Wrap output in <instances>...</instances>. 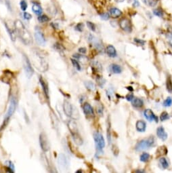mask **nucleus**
I'll list each match as a JSON object with an SVG mask.
<instances>
[{"label": "nucleus", "mask_w": 172, "mask_h": 173, "mask_svg": "<svg viewBox=\"0 0 172 173\" xmlns=\"http://www.w3.org/2000/svg\"><path fill=\"white\" fill-rule=\"evenodd\" d=\"M14 24L16 31L18 33L19 37L23 41V42H25L26 44H29L30 43H31L32 39H31V35L29 34L28 31L25 28L23 22H21V20H17L15 21Z\"/></svg>", "instance_id": "nucleus-1"}, {"label": "nucleus", "mask_w": 172, "mask_h": 173, "mask_svg": "<svg viewBox=\"0 0 172 173\" xmlns=\"http://www.w3.org/2000/svg\"><path fill=\"white\" fill-rule=\"evenodd\" d=\"M155 142L154 138L153 136H150L148 138L143 139V140H140L137 142L135 147V150L137 151H144L145 149L151 147L154 145Z\"/></svg>", "instance_id": "nucleus-2"}, {"label": "nucleus", "mask_w": 172, "mask_h": 173, "mask_svg": "<svg viewBox=\"0 0 172 173\" xmlns=\"http://www.w3.org/2000/svg\"><path fill=\"white\" fill-rule=\"evenodd\" d=\"M16 102L14 98H12L10 100V106H9L8 110L7 111L6 116H5L4 120V124H3L2 128H4L5 126H6V124H8L9 120L10 119V118L12 116L16 109Z\"/></svg>", "instance_id": "nucleus-3"}, {"label": "nucleus", "mask_w": 172, "mask_h": 173, "mask_svg": "<svg viewBox=\"0 0 172 173\" xmlns=\"http://www.w3.org/2000/svg\"><path fill=\"white\" fill-rule=\"evenodd\" d=\"M94 138L97 151L98 152H101L105 146V138L103 137L102 134L98 132H94Z\"/></svg>", "instance_id": "nucleus-4"}, {"label": "nucleus", "mask_w": 172, "mask_h": 173, "mask_svg": "<svg viewBox=\"0 0 172 173\" xmlns=\"http://www.w3.org/2000/svg\"><path fill=\"white\" fill-rule=\"evenodd\" d=\"M23 65H24V69H25L26 75H27V77L29 78H30L33 74V69L32 68L30 61H29L28 58L25 56V55L23 56Z\"/></svg>", "instance_id": "nucleus-5"}, {"label": "nucleus", "mask_w": 172, "mask_h": 173, "mask_svg": "<svg viewBox=\"0 0 172 173\" xmlns=\"http://www.w3.org/2000/svg\"><path fill=\"white\" fill-rule=\"evenodd\" d=\"M120 28L125 32H131V21L127 18H123L119 21Z\"/></svg>", "instance_id": "nucleus-6"}, {"label": "nucleus", "mask_w": 172, "mask_h": 173, "mask_svg": "<svg viewBox=\"0 0 172 173\" xmlns=\"http://www.w3.org/2000/svg\"><path fill=\"white\" fill-rule=\"evenodd\" d=\"M58 166L62 169H67L69 166V161L65 155L60 153L58 158Z\"/></svg>", "instance_id": "nucleus-7"}, {"label": "nucleus", "mask_w": 172, "mask_h": 173, "mask_svg": "<svg viewBox=\"0 0 172 173\" xmlns=\"http://www.w3.org/2000/svg\"><path fill=\"white\" fill-rule=\"evenodd\" d=\"M39 143L43 151H47L49 149V143L45 133H41L39 136Z\"/></svg>", "instance_id": "nucleus-8"}, {"label": "nucleus", "mask_w": 172, "mask_h": 173, "mask_svg": "<svg viewBox=\"0 0 172 173\" xmlns=\"http://www.w3.org/2000/svg\"><path fill=\"white\" fill-rule=\"evenodd\" d=\"M6 26L7 30L8 31L10 36L12 40L14 41L16 39V28H15V24L12 25V21L6 22Z\"/></svg>", "instance_id": "nucleus-9"}, {"label": "nucleus", "mask_w": 172, "mask_h": 173, "mask_svg": "<svg viewBox=\"0 0 172 173\" xmlns=\"http://www.w3.org/2000/svg\"><path fill=\"white\" fill-rule=\"evenodd\" d=\"M73 106H72V105L69 102L67 101V100H64V101L63 104V110L64 113L68 117H71L72 113H73V111L74 110Z\"/></svg>", "instance_id": "nucleus-10"}, {"label": "nucleus", "mask_w": 172, "mask_h": 173, "mask_svg": "<svg viewBox=\"0 0 172 173\" xmlns=\"http://www.w3.org/2000/svg\"><path fill=\"white\" fill-rule=\"evenodd\" d=\"M144 117L146 118V120H148L149 122H152V120H154L156 122H158V118L154 115L153 111L151 109H147L144 111Z\"/></svg>", "instance_id": "nucleus-11"}, {"label": "nucleus", "mask_w": 172, "mask_h": 173, "mask_svg": "<svg viewBox=\"0 0 172 173\" xmlns=\"http://www.w3.org/2000/svg\"><path fill=\"white\" fill-rule=\"evenodd\" d=\"M157 135L162 140H165L167 138V134L165 131V129L163 126H160L157 129Z\"/></svg>", "instance_id": "nucleus-12"}, {"label": "nucleus", "mask_w": 172, "mask_h": 173, "mask_svg": "<svg viewBox=\"0 0 172 173\" xmlns=\"http://www.w3.org/2000/svg\"><path fill=\"white\" fill-rule=\"evenodd\" d=\"M109 15L113 18H117L122 15V12L117 8H111L109 11Z\"/></svg>", "instance_id": "nucleus-13"}, {"label": "nucleus", "mask_w": 172, "mask_h": 173, "mask_svg": "<svg viewBox=\"0 0 172 173\" xmlns=\"http://www.w3.org/2000/svg\"><path fill=\"white\" fill-rule=\"evenodd\" d=\"M83 112L85 116H94V115L92 107L88 103L84 104L83 107Z\"/></svg>", "instance_id": "nucleus-14"}, {"label": "nucleus", "mask_w": 172, "mask_h": 173, "mask_svg": "<svg viewBox=\"0 0 172 173\" xmlns=\"http://www.w3.org/2000/svg\"><path fill=\"white\" fill-rule=\"evenodd\" d=\"M35 40L39 45H45V40L43 34L40 31H36L35 33Z\"/></svg>", "instance_id": "nucleus-15"}, {"label": "nucleus", "mask_w": 172, "mask_h": 173, "mask_svg": "<svg viewBox=\"0 0 172 173\" xmlns=\"http://www.w3.org/2000/svg\"><path fill=\"white\" fill-rule=\"evenodd\" d=\"M68 127L69 128L71 134L78 133L77 126V124H76V123L74 122L73 120L68 121Z\"/></svg>", "instance_id": "nucleus-16"}, {"label": "nucleus", "mask_w": 172, "mask_h": 173, "mask_svg": "<svg viewBox=\"0 0 172 173\" xmlns=\"http://www.w3.org/2000/svg\"><path fill=\"white\" fill-rule=\"evenodd\" d=\"M107 53L110 57L114 58L117 56V51L115 50V48L112 45H109L107 47Z\"/></svg>", "instance_id": "nucleus-17"}, {"label": "nucleus", "mask_w": 172, "mask_h": 173, "mask_svg": "<svg viewBox=\"0 0 172 173\" xmlns=\"http://www.w3.org/2000/svg\"><path fill=\"white\" fill-rule=\"evenodd\" d=\"M168 150L167 147L165 145L159 147L157 149V150L156 151V156L159 157H161L162 155H165L167 154Z\"/></svg>", "instance_id": "nucleus-18"}, {"label": "nucleus", "mask_w": 172, "mask_h": 173, "mask_svg": "<svg viewBox=\"0 0 172 173\" xmlns=\"http://www.w3.org/2000/svg\"><path fill=\"white\" fill-rule=\"evenodd\" d=\"M146 124L143 120H138L136 122V129L138 132H144L146 130Z\"/></svg>", "instance_id": "nucleus-19"}, {"label": "nucleus", "mask_w": 172, "mask_h": 173, "mask_svg": "<svg viewBox=\"0 0 172 173\" xmlns=\"http://www.w3.org/2000/svg\"><path fill=\"white\" fill-rule=\"evenodd\" d=\"M131 103H132L133 107L135 108H141L144 105L143 100L140 98H134L131 100Z\"/></svg>", "instance_id": "nucleus-20"}, {"label": "nucleus", "mask_w": 172, "mask_h": 173, "mask_svg": "<svg viewBox=\"0 0 172 173\" xmlns=\"http://www.w3.org/2000/svg\"><path fill=\"white\" fill-rule=\"evenodd\" d=\"M110 70L112 73H115V74H119V73H121L122 68L117 64H112L110 66Z\"/></svg>", "instance_id": "nucleus-21"}, {"label": "nucleus", "mask_w": 172, "mask_h": 173, "mask_svg": "<svg viewBox=\"0 0 172 173\" xmlns=\"http://www.w3.org/2000/svg\"><path fill=\"white\" fill-rule=\"evenodd\" d=\"M39 81H40V83H41V86L43 88V92H44V93H45V96H46V97L49 98V90H48V86H47V83H45V81H44L43 79H42L41 77H40Z\"/></svg>", "instance_id": "nucleus-22"}, {"label": "nucleus", "mask_w": 172, "mask_h": 173, "mask_svg": "<svg viewBox=\"0 0 172 173\" xmlns=\"http://www.w3.org/2000/svg\"><path fill=\"white\" fill-rule=\"evenodd\" d=\"M72 136H73L74 141H75L76 144L78 145H81L83 144V140H82L81 137V136L79 134V132L76 133V134H72Z\"/></svg>", "instance_id": "nucleus-23"}, {"label": "nucleus", "mask_w": 172, "mask_h": 173, "mask_svg": "<svg viewBox=\"0 0 172 173\" xmlns=\"http://www.w3.org/2000/svg\"><path fill=\"white\" fill-rule=\"evenodd\" d=\"M32 10H33V12L37 15H41L43 12L41 7L38 4H34L32 7Z\"/></svg>", "instance_id": "nucleus-24"}, {"label": "nucleus", "mask_w": 172, "mask_h": 173, "mask_svg": "<svg viewBox=\"0 0 172 173\" xmlns=\"http://www.w3.org/2000/svg\"><path fill=\"white\" fill-rule=\"evenodd\" d=\"M159 164L163 169H167L169 167V163L165 157H161L159 160Z\"/></svg>", "instance_id": "nucleus-25"}, {"label": "nucleus", "mask_w": 172, "mask_h": 173, "mask_svg": "<svg viewBox=\"0 0 172 173\" xmlns=\"http://www.w3.org/2000/svg\"><path fill=\"white\" fill-rule=\"evenodd\" d=\"M140 160L143 162H147L150 160V155L148 153H143L140 157Z\"/></svg>", "instance_id": "nucleus-26"}, {"label": "nucleus", "mask_w": 172, "mask_h": 173, "mask_svg": "<svg viewBox=\"0 0 172 173\" xmlns=\"http://www.w3.org/2000/svg\"><path fill=\"white\" fill-rule=\"evenodd\" d=\"M85 85L90 90H92L93 91V90H96V85L92 82H91V81H85Z\"/></svg>", "instance_id": "nucleus-27"}, {"label": "nucleus", "mask_w": 172, "mask_h": 173, "mask_svg": "<svg viewBox=\"0 0 172 173\" xmlns=\"http://www.w3.org/2000/svg\"><path fill=\"white\" fill-rule=\"evenodd\" d=\"M166 85H167V89L169 92H172V80L171 77H167V83H166Z\"/></svg>", "instance_id": "nucleus-28"}, {"label": "nucleus", "mask_w": 172, "mask_h": 173, "mask_svg": "<svg viewBox=\"0 0 172 173\" xmlns=\"http://www.w3.org/2000/svg\"><path fill=\"white\" fill-rule=\"evenodd\" d=\"M168 119H169V116L167 112H162L161 116H160V120H161V121L163 122V121H165V120H168Z\"/></svg>", "instance_id": "nucleus-29"}, {"label": "nucleus", "mask_w": 172, "mask_h": 173, "mask_svg": "<svg viewBox=\"0 0 172 173\" xmlns=\"http://www.w3.org/2000/svg\"><path fill=\"white\" fill-rule=\"evenodd\" d=\"M163 106L164 107H170V106L171 105H172V98L171 97H170V96H169V97H167V98H166L165 100H164L163 102Z\"/></svg>", "instance_id": "nucleus-30"}, {"label": "nucleus", "mask_w": 172, "mask_h": 173, "mask_svg": "<svg viewBox=\"0 0 172 173\" xmlns=\"http://www.w3.org/2000/svg\"><path fill=\"white\" fill-rule=\"evenodd\" d=\"M153 13L155 16H159V17H161L163 15V12L161 8H157L155 10H154Z\"/></svg>", "instance_id": "nucleus-31"}, {"label": "nucleus", "mask_w": 172, "mask_h": 173, "mask_svg": "<svg viewBox=\"0 0 172 173\" xmlns=\"http://www.w3.org/2000/svg\"><path fill=\"white\" fill-rule=\"evenodd\" d=\"M96 81L97 82H98V85H100V87H103V85H105V82H106V80H105L103 77H100V76H99V77H97Z\"/></svg>", "instance_id": "nucleus-32"}, {"label": "nucleus", "mask_w": 172, "mask_h": 173, "mask_svg": "<svg viewBox=\"0 0 172 173\" xmlns=\"http://www.w3.org/2000/svg\"><path fill=\"white\" fill-rule=\"evenodd\" d=\"M38 20H39V22L43 23V22H47L49 20V18L46 15H41L38 17Z\"/></svg>", "instance_id": "nucleus-33"}, {"label": "nucleus", "mask_w": 172, "mask_h": 173, "mask_svg": "<svg viewBox=\"0 0 172 173\" xmlns=\"http://www.w3.org/2000/svg\"><path fill=\"white\" fill-rule=\"evenodd\" d=\"M71 62L73 65L74 66V67H75L78 71H81V66H80L79 63H78L76 59H71Z\"/></svg>", "instance_id": "nucleus-34"}, {"label": "nucleus", "mask_w": 172, "mask_h": 173, "mask_svg": "<svg viewBox=\"0 0 172 173\" xmlns=\"http://www.w3.org/2000/svg\"><path fill=\"white\" fill-rule=\"evenodd\" d=\"M107 139L109 143L111 142V124L110 122L109 123L108 127H107Z\"/></svg>", "instance_id": "nucleus-35"}, {"label": "nucleus", "mask_w": 172, "mask_h": 173, "mask_svg": "<svg viewBox=\"0 0 172 173\" xmlns=\"http://www.w3.org/2000/svg\"><path fill=\"white\" fill-rule=\"evenodd\" d=\"M86 23H87V26H88V27L91 31H96V25H95L94 23H93V22H89V21H88Z\"/></svg>", "instance_id": "nucleus-36"}, {"label": "nucleus", "mask_w": 172, "mask_h": 173, "mask_svg": "<svg viewBox=\"0 0 172 173\" xmlns=\"http://www.w3.org/2000/svg\"><path fill=\"white\" fill-rule=\"evenodd\" d=\"M83 28H84V24H83V23H81V22H80V23H78L77 25H76L75 26V29L77 31H79V32H81V31H83Z\"/></svg>", "instance_id": "nucleus-37"}, {"label": "nucleus", "mask_w": 172, "mask_h": 173, "mask_svg": "<svg viewBox=\"0 0 172 173\" xmlns=\"http://www.w3.org/2000/svg\"><path fill=\"white\" fill-rule=\"evenodd\" d=\"M20 5H21V10H23V11H25V10H27V4L25 0H22L21 2V3H20Z\"/></svg>", "instance_id": "nucleus-38"}, {"label": "nucleus", "mask_w": 172, "mask_h": 173, "mask_svg": "<svg viewBox=\"0 0 172 173\" xmlns=\"http://www.w3.org/2000/svg\"><path fill=\"white\" fill-rule=\"evenodd\" d=\"M129 3H131L133 7H138L140 6V3L137 0H128Z\"/></svg>", "instance_id": "nucleus-39"}, {"label": "nucleus", "mask_w": 172, "mask_h": 173, "mask_svg": "<svg viewBox=\"0 0 172 173\" xmlns=\"http://www.w3.org/2000/svg\"><path fill=\"white\" fill-rule=\"evenodd\" d=\"M148 4L150 6H152V7H154L157 4V0H148Z\"/></svg>", "instance_id": "nucleus-40"}, {"label": "nucleus", "mask_w": 172, "mask_h": 173, "mask_svg": "<svg viewBox=\"0 0 172 173\" xmlns=\"http://www.w3.org/2000/svg\"><path fill=\"white\" fill-rule=\"evenodd\" d=\"M100 17L102 20H107L109 18V14H108V13H102L100 15Z\"/></svg>", "instance_id": "nucleus-41"}, {"label": "nucleus", "mask_w": 172, "mask_h": 173, "mask_svg": "<svg viewBox=\"0 0 172 173\" xmlns=\"http://www.w3.org/2000/svg\"><path fill=\"white\" fill-rule=\"evenodd\" d=\"M125 98H126L127 100H128V101H131V100L134 98V96H133V94L129 93L125 96Z\"/></svg>", "instance_id": "nucleus-42"}, {"label": "nucleus", "mask_w": 172, "mask_h": 173, "mask_svg": "<svg viewBox=\"0 0 172 173\" xmlns=\"http://www.w3.org/2000/svg\"><path fill=\"white\" fill-rule=\"evenodd\" d=\"M113 153H114V155H115V156H117V155H118V154H119V149L117 148V147L115 146V145H114V146L113 147Z\"/></svg>", "instance_id": "nucleus-43"}, {"label": "nucleus", "mask_w": 172, "mask_h": 173, "mask_svg": "<svg viewBox=\"0 0 172 173\" xmlns=\"http://www.w3.org/2000/svg\"><path fill=\"white\" fill-rule=\"evenodd\" d=\"M23 16H24V18H25V19H27V20H30V19L32 18V16H31L29 13H28V12H25L24 14H23Z\"/></svg>", "instance_id": "nucleus-44"}, {"label": "nucleus", "mask_w": 172, "mask_h": 173, "mask_svg": "<svg viewBox=\"0 0 172 173\" xmlns=\"http://www.w3.org/2000/svg\"><path fill=\"white\" fill-rule=\"evenodd\" d=\"M134 41H135V42L137 43V44H140V45H144V43H145V41H144L141 40V39H137V38L134 39Z\"/></svg>", "instance_id": "nucleus-45"}, {"label": "nucleus", "mask_w": 172, "mask_h": 173, "mask_svg": "<svg viewBox=\"0 0 172 173\" xmlns=\"http://www.w3.org/2000/svg\"><path fill=\"white\" fill-rule=\"evenodd\" d=\"M97 111L98 113V114H100V116H102L103 114V109H102V106H100L98 107H97Z\"/></svg>", "instance_id": "nucleus-46"}, {"label": "nucleus", "mask_w": 172, "mask_h": 173, "mask_svg": "<svg viewBox=\"0 0 172 173\" xmlns=\"http://www.w3.org/2000/svg\"><path fill=\"white\" fill-rule=\"evenodd\" d=\"M79 52L81 54H85L86 52V48H80L79 49Z\"/></svg>", "instance_id": "nucleus-47"}, {"label": "nucleus", "mask_w": 172, "mask_h": 173, "mask_svg": "<svg viewBox=\"0 0 172 173\" xmlns=\"http://www.w3.org/2000/svg\"><path fill=\"white\" fill-rule=\"evenodd\" d=\"M126 88H127V90H129V91H131V92H132L133 90V89L132 88V87H131V86H128V87H127Z\"/></svg>", "instance_id": "nucleus-48"}, {"label": "nucleus", "mask_w": 172, "mask_h": 173, "mask_svg": "<svg viewBox=\"0 0 172 173\" xmlns=\"http://www.w3.org/2000/svg\"><path fill=\"white\" fill-rule=\"evenodd\" d=\"M116 2H123L124 0H114Z\"/></svg>", "instance_id": "nucleus-49"}, {"label": "nucleus", "mask_w": 172, "mask_h": 173, "mask_svg": "<svg viewBox=\"0 0 172 173\" xmlns=\"http://www.w3.org/2000/svg\"><path fill=\"white\" fill-rule=\"evenodd\" d=\"M136 172H144L145 171H144V170H136L135 171Z\"/></svg>", "instance_id": "nucleus-50"}]
</instances>
